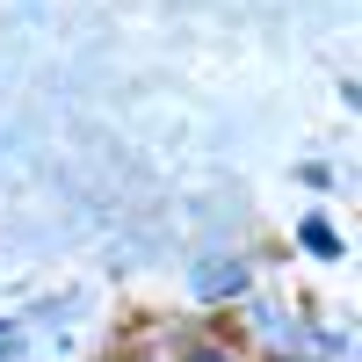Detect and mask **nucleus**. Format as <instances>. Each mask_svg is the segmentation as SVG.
Returning <instances> with one entry per match:
<instances>
[{"instance_id":"obj_2","label":"nucleus","mask_w":362,"mask_h":362,"mask_svg":"<svg viewBox=\"0 0 362 362\" xmlns=\"http://www.w3.org/2000/svg\"><path fill=\"white\" fill-rule=\"evenodd\" d=\"M189 362H232V355H225V348H196Z\"/></svg>"},{"instance_id":"obj_1","label":"nucleus","mask_w":362,"mask_h":362,"mask_svg":"<svg viewBox=\"0 0 362 362\" xmlns=\"http://www.w3.org/2000/svg\"><path fill=\"white\" fill-rule=\"evenodd\" d=\"M297 239H305V254H319V261H341V232L326 225V218H305V232H297Z\"/></svg>"}]
</instances>
